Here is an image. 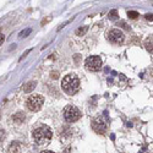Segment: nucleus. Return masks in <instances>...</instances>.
Returning a JSON list of instances; mask_svg holds the SVG:
<instances>
[{
	"label": "nucleus",
	"mask_w": 153,
	"mask_h": 153,
	"mask_svg": "<svg viewBox=\"0 0 153 153\" xmlns=\"http://www.w3.org/2000/svg\"><path fill=\"white\" fill-rule=\"evenodd\" d=\"M92 129H93L94 132L102 135V133H104L106 131V123L104 121V119L102 117H98L92 121Z\"/></svg>",
	"instance_id": "obj_7"
},
{
	"label": "nucleus",
	"mask_w": 153,
	"mask_h": 153,
	"mask_svg": "<svg viewBox=\"0 0 153 153\" xmlns=\"http://www.w3.org/2000/svg\"><path fill=\"white\" fill-rule=\"evenodd\" d=\"M145 48L150 54H153V36H150L145 40Z\"/></svg>",
	"instance_id": "obj_8"
},
{
	"label": "nucleus",
	"mask_w": 153,
	"mask_h": 153,
	"mask_svg": "<svg viewBox=\"0 0 153 153\" xmlns=\"http://www.w3.org/2000/svg\"><path fill=\"white\" fill-rule=\"evenodd\" d=\"M34 88H36V81H31V82L26 83V85L24 86V91L26 92V93H31Z\"/></svg>",
	"instance_id": "obj_9"
},
{
	"label": "nucleus",
	"mask_w": 153,
	"mask_h": 153,
	"mask_svg": "<svg viewBox=\"0 0 153 153\" xmlns=\"http://www.w3.org/2000/svg\"><path fill=\"white\" fill-rule=\"evenodd\" d=\"M53 77L57 78V77H58V73H57V72H53Z\"/></svg>",
	"instance_id": "obj_21"
},
{
	"label": "nucleus",
	"mask_w": 153,
	"mask_h": 153,
	"mask_svg": "<svg viewBox=\"0 0 153 153\" xmlns=\"http://www.w3.org/2000/svg\"><path fill=\"white\" fill-rule=\"evenodd\" d=\"M146 18L148 21H153V13H147L146 15Z\"/></svg>",
	"instance_id": "obj_16"
},
{
	"label": "nucleus",
	"mask_w": 153,
	"mask_h": 153,
	"mask_svg": "<svg viewBox=\"0 0 153 153\" xmlns=\"http://www.w3.org/2000/svg\"><path fill=\"white\" fill-rule=\"evenodd\" d=\"M31 50H32V49H28V50H26V52L24 53V55H22V58H25V57H26V55H27V54H28V53L31 52Z\"/></svg>",
	"instance_id": "obj_18"
},
{
	"label": "nucleus",
	"mask_w": 153,
	"mask_h": 153,
	"mask_svg": "<svg viewBox=\"0 0 153 153\" xmlns=\"http://www.w3.org/2000/svg\"><path fill=\"white\" fill-rule=\"evenodd\" d=\"M80 86H81L80 78H78V76L75 75V73H69L61 81V87H63L64 92L70 96L77 93L78 90H80Z\"/></svg>",
	"instance_id": "obj_2"
},
{
	"label": "nucleus",
	"mask_w": 153,
	"mask_h": 153,
	"mask_svg": "<svg viewBox=\"0 0 153 153\" xmlns=\"http://www.w3.org/2000/svg\"><path fill=\"white\" fill-rule=\"evenodd\" d=\"M32 137L37 145H48L53 137V131L48 125L38 124L32 131Z\"/></svg>",
	"instance_id": "obj_1"
},
{
	"label": "nucleus",
	"mask_w": 153,
	"mask_h": 153,
	"mask_svg": "<svg viewBox=\"0 0 153 153\" xmlns=\"http://www.w3.org/2000/svg\"><path fill=\"white\" fill-rule=\"evenodd\" d=\"M4 39H5V37H4V34H1V40H0V43L3 44V42H4Z\"/></svg>",
	"instance_id": "obj_20"
},
{
	"label": "nucleus",
	"mask_w": 153,
	"mask_h": 153,
	"mask_svg": "<svg viewBox=\"0 0 153 153\" xmlns=\"http://www.w3.org/2000/svg\"><path fill=\"white\" fill-rule=\"evenodd\" d=\"M127 15H129L130 18H136L138 16V12H136V11H129Z\"/></svg>",
	"instance_id": "obj_15"
},
{
	"label": "nucleus",
	"mask_w": 153,
	"mask_h": 153,
	"mask_svg": "<svg viewBox=\"0 0 153 153\" xmlns=\"http://www.w3.org/2000/svg\"><path fill=\"white\" fill-rule=\"evenodd\" d=\"M87 31H88V26H83V27H80V28H77L75 33H76V36H83Z\"/></svg>",
	"instance_id": "obj_11"
},
{
	"label": "nucleus",
	"mask_w": 153,
	"mask_h": 153,
	"mask_svg": "<svg viewBox=\"0 0 153 153\" xmlns=\"http://www.w3.org/2000/svg\"><path fill=\"white\" fill-rule=\"evenodd\" d=\"M43 104H44V98L40 94H32L26 100V106L31 112H38L43 106Z\"/></svg>",
	"instance_id": "obj_3"
},
{
	"label": "nucleus",
	"mask_w": 153,
	"mask_h": 153,
	"mask_svg": "<svg viewBox=\"0 0 153 153\" xmlns=\"http://www.w3.org/2000/svg\"><path fill=\"white\" fill-rule=\"evenodd\" d=\"M106 39L113 44H121L125 39V36L120 30L115 28V30H110L106 32Z\"/></svg>",
	"instance_id": "obj_6"
},
{
	"label": "nucleus",
	"mask_w": 153,
	"mask_h": 153,
	"mask_svg": "<svg viewBox=\"0 0 153 153\" xmlns=\"http://www.w3.org/2000/svg\"><path fill=\"white\" fill-rule=\"evenodd\" d=\"M85 67L88 71H92V72L99 71L100 67H102V59L98 57V55H91V57H88L86 59Z\"/></svg>",
	"instance_id": "obj_5"
},
{
	"label": "nucleus",
	"mask_w": 153,
	"mask_h": 153,
	"mask_svg": "<svg viewBox=\"0 0 153 153\" xmlns=\"http://www.w3.org/2000/svg\"><path fill=\"white\" fill-rule=\"evenodd\" d=\"M32 32V28H26V30H24V31H21L20 32V34H18V37L20 38H26L27 36H28L30 33Z\"/></svg>",
	"instance_id": "obj_12"
},
{
	"label": "nucleus",
	"mask_w": 153,
	"mask_h": 153,
	"mask_svg": "<svg viewBox=\"0 0 153 153\" xmlns=\"http://www.w3.org/2000/svg\"><path fill=\"white\" fill-rule=\"evenodd\" d=\"M24 119H25V115H24V113H21V112H20V113H17V114L15 115V117H13V120H15L16 123H21Z\"/></svg>",
	"instance_id": "obj_14"
},
{
	"label": "nucleus",
	"mask_w": 153,
	"mask_h": 153,
	"mask_svg": "<svg viewBox=\"0 0 153 153\" xmlns=\"http://www.w3.org/2000/svg\"><path fill=\"white\" fill-rule=\"evenodd\" d=\"M63 117L67 123H75L81 118V112L75 105H66L63 110Z\"/></svg>",
	"instance_id": "obj_4"
},
{
	"label": "nucleus",
	"mask_w": 153,
	"mask_h": 153,
	"mask_svg": "<svg viewBox=\"0 0 153 153\" xmlns=\"http://www.w3.org/2000/svg\"><path fill=\"white\" fill-rule=\"evenodd\" d=\"M120 25H121V27H123V28H125V30H129V27H127V25H126V24H125V22H124V21H121V22H120Z\"/></svg>",
	"instance_id": "obj_17"
},
{
	"label": "nucleus",
	"mask_w": 153,
	"mask_h": 153,
	"mask_svg": "<svg viewBox=\"0 0 153 153\" xmlns=\"http://www.w3.org/2000/svg\"><path fill=\"white\" fill-rule=\"evenodd\" d=\"M109 18H110V20H113V21L118 20V18H119L118 10H112V11H110V12H109Z\"/></svg>",
	"instance_id": "obj_13"
},
{
	"label": "nucleus",
	"mask_w": 153,
	"mask_h": 153,
	"mask_svg": "<svg viewBox=\"0 0 153 153\" xmlns=\"http://www.w3.org/2000/svg\"><path fill=\"white\" fill-rule=\"evenodd\" d=\"M40 153H54V152H52V151H42Z\"/></svg>",
	"instance_id": "obj_19"
},
{
	"label": "nucleus",
	"mask_w": 153,
	"mask_h": 153,
	"mask_svg": "<svg viewBox=\"0 0 153 153\" xmlns=\"http://www.w3.org/2000/svg\"><path fill=\"white\" fill-rule=\"evenodd\" d=\"M20 150H21V146L18 145V142H13L12 145L9 147V152L10 153H20Z\"/></svg>",
	"instance_id": "obj_10"
}]
</instances>
